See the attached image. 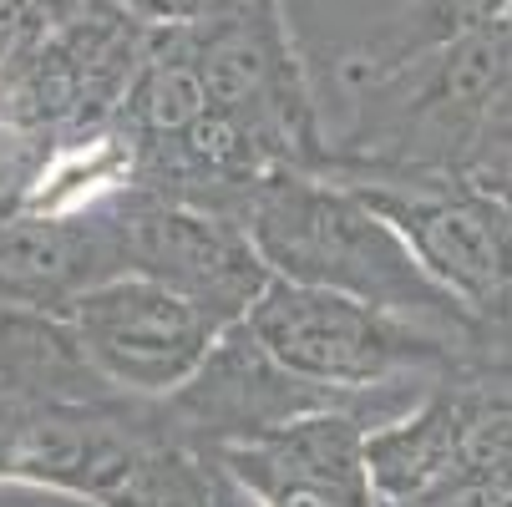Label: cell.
Returning a JSON list of instances; mask_svg holds the SVG:
<instances>
[{
	"label": "cell",
	"instance_id": "1",
	"mask_svg": "<svg viewBox=\"0 0 512 507\" xmlns=\"http://www.w3.org/2000/svg\"><path fill=\"white\" fill-rule=\"evenodd\" d=\"M239 219L274 279L335 289L360 305H376L457 345L477 371H492L467 310L436 289L411 244L350 183L325 173H269L254 183Z\"/></svg>",
	"mask_w": 512,
	"mask_h": 507
},
{
	"label": "cell",
	"instance_id": "2",
	"mask_svg": "<svg viewBox=\"0 0 512 507\" xmlns=\"http://www.w3.org/2000/svg\"><path fill=\"white\" fill-rule=\"evenodd\" d=\"M244 330L295 381L320 386L330 396L371 401L386 411H406L421 391L477 371L457 345L436 340L376 305H360L350 295H335V289L289 284V279H269Z\"/></svg>",
	"mask_w": 512,
	"mask_h": 507
},
{
	"label": "cell",
	"instance_id": "3",
	"mask_svg": "<svg viewBox=\"0 0 512 507\" xmlns=\"http://www.w3.org/2000/svg\"><path fill=\"white\" fill-rule=\"evenodd\" d=\"M208 117L264 173H325L330 142L305 82V66L279 16V0H218L193 21H173Z\"/></svg>",
	"mask_w": 512,
	"mask_h": 507
},
{
	"label": "cell",
	"instance_id": "4",
	"mask_svg": "<svg viewBox=\"0 0 512 507\" xmlns=\"http://www.w3.org/2000/svg\"><path fill=\"white\" fill-rule=\"evenodd\" d=\"M350 188L411 244L436 289L467 310L487 366L512 371V203L462 178H381Z\"/></svg>",
	"mask_w": 512,
	"mask_h": 507
},
{
	"label": "cell",
	"instance_id": "5",
	"mask_svg": "<svg viewBox=\"0 0 512 507\" xmlns=\"http://www.w3.org/2000/svg\"><path fill=\"white\" fill-rule=\"evenodd\" d=\"M335 406L376 416V426L401 416V411H386V406H371V401L330 396L320 386L295 381L284 366H274L259 350V340L244 325H234V330L218 335V345L208 350V360L183 391H173L168 401H142V416H148L153 437L178 442L198 457H218L229 447L259 442V437H269V431L300 421L310 411H335Z\"/></svg>",
	"mask_w": 512,
	"mask_h": 507
},
{
	"label": "cell",
	"instance_id": "6",
	"mask_svg": "<svg viewBox=\"0 0 512 507\" xmlns=\"http://www.w3.org/2000/svg\"><path fill=\"white\" fill-rule=\"evenodd\" d=\"M112 219H117L127 274H148L178 289L183 300H193L224 330L249 320V310L274 279L234 213H213L153 193H127L112 203Z\"/></svg>",
	"mask_w": 512,
	"mask_h": 507
},
{
	"label": "cell",
	"instance_id": "7",
	"mask_svg": "<svg viewBox=\"0 0 512 507\" xmlns=\"http://www.w3.org/2000/svg\"><path fill=\"white\" fill-rule=\"evenodd\" d=\"M71 325L102 376L132 401H168L183 391L224 335L213 315L148 274L102 279L71 305Z\"/></svg>",
	"mask_w": 512,
	"mask_h": 507
},
{
	"label": "cell",
	"instance_id": "8",
	"mask_svg": "<svg viewBox=\"0 0 512 507\" xmlns=\"http://www.w3.org/2000/svg\"><path fill=\"white\" fill-rule=\"evenodd\" d=\"M376 416L335 406L310 411L213 462L249 497V507H381L365 467V431Z\"/></svg>",
	"mask_w": 512,
	"mask_h": 507
},
{
	"label": "cell",
	"instance_id": "9",
	"mask_svg": "<svg viewBox=\"0 0 512 507\" xmlns=\"http://www.w3.org/2000/svg\"><path fill=\"white\" fill-rule=\"evenodd\" d=\"M127 274L112 208L87 219H51L0 203V310L71 315L87 289Z\"/></svg>",
	"mask_w": 512,
	"mask_h": 507
},
{
	"label": "cell",
	"instance_id": "10",
	"mask_svg": "<svg viewBox=\"0 0 512 507\" xmlns=\"http://www.w3.org/2000/svg\"><path fill=\"white\" fill-rule=\"evenodd\" d=\"M127 401L82 345L71 315L0 310V406L6 411H102Z\"/></svg>",
	"mask_w": 512,
	"mask_h": 507
},
{
	"label": "cell",
	"instance_id": "11",
	"mask_svg": "<svg viewBox=\"0 0 512 507\" xmlns=\"http://www.w3.org/2000/svg\"><path fill=\"white\" fill-rule=\"evenodd\" d=\"M467 376L421 391L401 416L365 431V467L381 507H426L457 497V447H462V391Z\"/></svg>",
	"mask_w": 512,
	"mask_h": 507
},
{
	"label": "cell",
	"instance_id": "12",
	"mask_svg": "<svg viewBox=\"0 0 512 507\" xmlns=\"http://www.w3.org/2000/svg\"><path fill=\"white\" fill-rule=\"evenodd\" d=\"M507 11H512V0H406L396 16H386L345 56V82H350V92L365 82H381L391 71L442 51L472 31L507 21Z\"/></svg>",
	"mask_w": 512,
	"mask_h": 507
},
{
	"label": "cell",
	"instance_id": "13",
	"mask_svg": "<svg viewBox=\"0 0 512 507\" xmlns=\"http://www.w3.org/2000/svg\"><path fill=\"white\" fill-rule=\"evenodd\" d=\"M122 6L142 21H153V26H173V21H193L203 16L208 6H218V0H122Z\"/></svg>",
	"mask_w": 512,
	"mask_h": 507
},
{
	"label": "cell",
	"instance_id": "14",
	"mask_svg": "<svg viewBox=\"0 0 512 507\" xmlns=\"http://www.w3.org/2000/svg\"><path fill=\"white\" fill-rule=\"evenodd\" d=\"M457 502L462 507H512V472L497 477V482H482L472 492H457Z\"/></svg>",
	"mask_w": 512,
	"mask_h": 507
},
{
	"label": "cell",
	"instance_id": "15",
	"mask_svg": "<svg viewBox=\"0 0 512 507\" xmlns=\"http://www.w3.org/2000/svg\"><path fill=\"white\" fill-rule=\"evenodd\" d=\"M0 472H6V431H0Z\"/></svg>",
	"mask_w": 512,
	"mask_h": 507
},
{
	"label": "cell",
	"instance_id": "16",
	"mask_svg": "<svg viewBox=\"0 0 512 507\" xmlns=\"http://www.w3.org/2000/svg\"><path fill=\"white\" fill-rule=\"evenodd\" d=\"M507 21H512V11H507Z\"/></svg>",
	"mask_w": 512,
	"mask_h": 507
}]
</instances>
